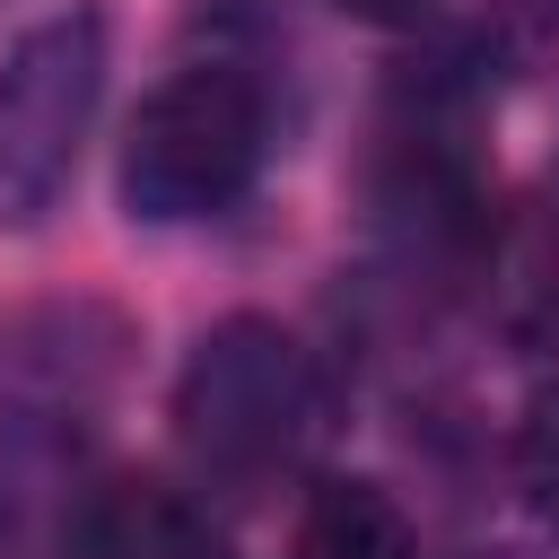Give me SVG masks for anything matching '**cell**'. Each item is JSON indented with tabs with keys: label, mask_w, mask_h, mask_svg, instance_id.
<instances>
[{
	"label": "cell",
	"mask_w": 559,
	"mask_h": 559,
	"mask_svg": "<svg viewBox=\"0 0 559 559\" xmlns=\"http://www.w3.org/2000/svg\"><path fill=\"white\" fill-rule=\"evenodd\" d=\"M542 288L559 297V183H550V218H542Z\"/></svg>",
	"instance_id": "ba28073f"
},
{
	"label": "cell",
	"mask_w": 559,
	"mask_h": 559,
	"mask_svg": "<svg viewBox=\"0 0 559 559\" xmlns=\"http://www.w3.org/2000/svg\"><path fill=\"white\" fill-rule=\"evenodd\" d=\"M105 96V17L52 9L0 52V218L26 227L61 201Z\"/></svg>",
	"instance_id": "3957f363"
},
{
	"label": "cell",
	"mask_w": 559,
	"mask_h": 559,
	"mask_svg": "<svg viewBox=\"0 0 559 559\" xmlns=\"http://www.w3.org/2000/svg\"><path fill=\"white\" fill-rule=\"evenodd\" d=\"M515 489L533 498V515L542 524H559V376L524 402V419H515Z\"/></svg>",
	"instance_id": "8992f818"
},
{
	"label": "cell",
	"mask_w": 559,
	"mask_h": 559,
	"mask_svg": "<svg viewBox=\"0 0 559 559\" xmlns=\"http://www.w3.org/2000/svg\"><path fill=\"white\" fill-rule=\"evenodd\" d=\"M489 559H524V550H489Z\"/></svg>",
	"instance_id": "9c48e42d"
},
{
	"label": "cell",
	"mask_w": 559,
	"mask_h": 559,
	"mask_svg": "<svg viewBox=\"0 0 559 559\" xmlns=\"http://www.w3.org/2000/svg\"><path fill=\"white\" fill-rule=\"evenodd\" d=\"M314 428H323V384L297 332H280L271 314H227L192 341L175 376V437L201 480L271 489L280 472L306 463Z\"/></svg>",
	"instance_id": "6da1fadb"
},
{
	"label": "cell",
	"mask_w": 559,
	"mask_h": 559,
	"mask_svg": "<svg viewBox=\"0 0 559 559\" xmlns=\"http://www.w3.org/2000/svg\"><path fill=\"white\" fill-rule=\"evenodd\" d=\"M61 559H227V542H218L210 507L183 498L175 480L114 472V480H87L70 498Z\"/></svg>",
	"instance_id": "277c9868"
},
{
	"label": "cell",
	"mask_w": 559,
	"mask_h": 559,
	"mask_svg": "<svg viewBox=\"0 0 559 559\" xmlns=\"http://www.w3.org/2000/svg\"><path fill=\"white\" fill-rule=\"evenodd\" d=\"M271 148V105L236 61H192L175 70L122 140V210L148 227H183V218H218L227 201L253 192Z\"/></svg>",
	"instance_id": "7a4b0ae2"
},
{
	"label": "cell",
	"mask_w": 559,
	"mask_h": 559,
	"mask_svg": "<svg viewBox=\"0 0 559 559\" xmlns=\"http://www.w3.org/2000/svg\"><path fill=\"white\" fill-rule=\"evenodd\" d=\"M297 559H419V542L384 480H323L306 498Z\"/></svg>",
	"instance_id": "5b68a950"
},
{
	"label": "cell",
	"mask_w": 559,
	"mask_h": 559,
	"mask_svg": "<svg viewBox=\"0 0 559 559\" xmlns=\"http://www.w3.org/2000/svg\"><path fill=\"white\" fill-rule=\"evenodd\" d=\"M332 9L358 26H428L437 17V0H332Z\"/></svg>",
	"instance_id": "52a82bcc"
}]
</instances>
